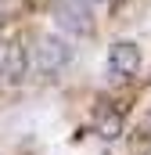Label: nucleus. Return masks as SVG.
Listing matches in <instances>:
<instances>
[{"label":"nucleus","instance_id":"1","mask_svg":"<svg viewBox=\"0 0 151 155\" xmlns=\"http://www.w3.org/2000/svg\"><path fill=\"white\" fill-rule=\"evenodd\" d=\"M137 69H140V47L133 40H119L108 51V72L115 79H130Z\"/></svg>","mask_w":151,"mask_h":155},{"label":"nucleus","instance_id":"2","mask_svg":"<svg viewBox=\"0 0 151 155\" xmlns=\"http://www.w3.org/2000/svg\"><path fill=\"white\" fill-rule=\"evenodd\" d=\"M25 65H29L25 47H22L18 40H4V43H0V79H7V83L22 79L25 76Z\"/></svg>","mask_w":151,"mask_h":155},{"label":"nucleus","instance_id":"3","mask_svg":"<svg viewBox=\"0 0 151 155\" xmlns=\"http://www.w3.org/2000/svg\"><path fill=\"white\" fill-rule=\"evenodd\" d=\"M69 58H72V47H69L65 40H58V36L43 40V47H40V69H43V72H58Z\"/></svg>","mask_w":151,"mask_h":155}]
</instances>
